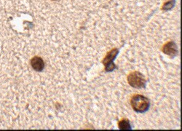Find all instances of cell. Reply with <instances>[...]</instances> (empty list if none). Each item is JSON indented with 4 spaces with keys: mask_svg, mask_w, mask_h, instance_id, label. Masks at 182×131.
I'll use <instances>...</instances> for the list:
<instances>
[{
    "mask_svg": "<svg viewBox=\"0 0 182 131\" xmlns=\"http://www.w3.org/2000/svg\"><path fill=\"white\" fill-rule=\"evenodd\" d=\"M131 106L136 112H147L150 106V102L147 98L141 95H136L131 98Z\"/></svg>",
    "mask_w": 182,
    "mask_h": 131,
    "instance_id": "cell-1",
    "label": "cell"
},
{
    "mask_svg": "<svg viewBox=\"0 0 182 131\" xmlns=\"http://www.w3.org/2000/svg\"><path fill=\"white\" fill-rule=\"evenodd\" d=\"M127 82L131 87L137 89L144 88L147 83L144 76L138 72H131L127 76Z\"/></svg>",
    "mask_w": 182,
    "mask_h": 131,
    "instance_id": "cell-2",
    "label": "cell"
},
{
    "mask_svg": "<svg viewBox=\"0 0 182 131\" xmlns=\"http://www.w3.org/2000/svg\"><path fill=\"white\" fill-rule=\"evenodd\" d=\"M119 50L117 49L114 48L112 49V50L109 51L107 53L106 56L104 58L103 61V63L105 66V70L106 72H112L114 69L116 68V66L114 65V61L118 55Z\"/></svg>",
    "mask_w": 182,
    "mask_h": 131,
    "instance_id": "cell-3",
    "label": "cell"
},
{
    "mask_svg": "<svg viewBox=\"0 0 182 131\" xmlns=\"http://www.w3.org/2000/svg\"><path fill=\"white\" fill-rule=\"evenodd\" d=\"M163 51L165 54L174 58L178 54V47L176 44L174 42H168L163 47Z\"/></svg>",
    "mask_w": 182,
    "mask_h": 131,
    "instance_id": "cell-4",
    "label": "cell"
},
{
    "mask_svg": "<svg viewBox=\"0 0 182 131\" xmlns=\"http://www.w3.org/2000/svg\"><path fill=\"white\" fill-rule=\"evenodd\" d=\"M31 65H32V68L37 72H41L45 68V63H44L42 58L38 57V56H35L32 58L31 61Z\"/></svg>",
    "mask_w": 182,
    "mask_h": 131,
    "instance_id": "cell-5",
    "label": "cell"
},
{
    "mask_svg": "<svg viewBox=\"0 0 182 131\" xmlns=\"http://www.w3.org/2000/svg\"><path fill=\"white\" fill-rule=\"evenodd\" d=\"M118 126L120 130H130L131 125L130 122L127 119H122L119 122Z\"/></svg>",
    "mask_w": 182,
    "mask_h": 131,
    "instance_id": "cell-6",
    "label": "cell"
},
{
    "mask_svg": "<svg viewBox=\"0 0 182 131\" xmlns=\"http://www.w3.org/2000/svg\"><path fill=\"white\" fill-rule=\"evenodd\" d=\"M175 3H176V2H175V0H169V1H167V2H165V3L163 5V10H171V9H172L173 7H174Z\"/></svg>",
    "mask_w": 182,
    "mask_h": 131,
    "instance_id": "cell-7",
    "label": "cell"
}]
</instances>
